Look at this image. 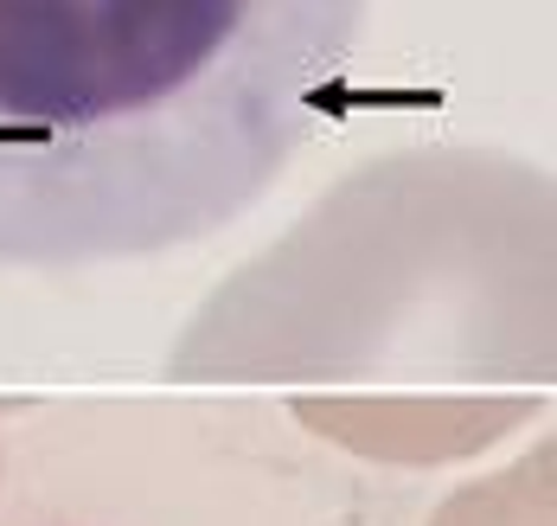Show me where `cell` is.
Returning <instances> with one entry per match:
<instances>
[{
    "label": "cell",
    "instance_id": "6da1fadb",
    "mask_svg": "<svg viewBox=\"0 0 557 526\" xmlns=\"http://www.w3.org/2000/svg\"><path fill=\"white\" fill-rule=\"evenodd\" d=\"M372 0H0V270L237 225L334 129Z\"/></svg>",
    "mask_w": 557,
    "mask_h": 526
},
{
    "label": "cell",
    "instance_id": "7a4b0ae2",
    "mask_svg": "<svg viewBox=\"0 0 557 526\" xmlns=\"http://www.w3.org/2000/svg\"><path fill=\"white\" fill-rule=\"evenodd\" d=\"M0 526H115V521L58 507V501H46V494H0Z\"/></svg>",
    "mask_w": 557,
    "mask_h": 526
}]
</instances>
